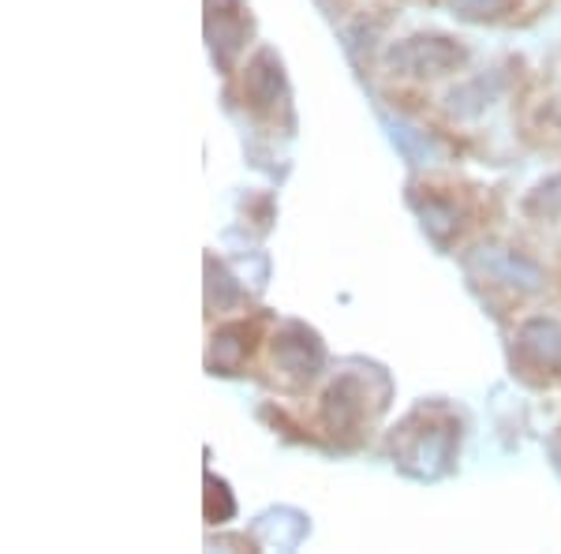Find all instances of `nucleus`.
<instances>
[{
  "mask_svg": "<svg viewBox=\"0 0 561 554\" xmlns=\"http://www.w3.org/2000/svg\"><path fill=\"white\" fill-rule=\"evenodd\" d=\"M389 65L409 71V76H442L465 65V49L449 38H409L389 53Z\"/></svg>",
  "mask_w": 561,
  "mask_h": 554,
  "instance_id": "obj_1",
  "label": "nucleus"
},
{
  "mask_svg": "<svg viewBox=\"0 0 561 554\" xmlns=\"http://www.w3.org/2000/svg\"><path fill=\"white\" fill-rule=\"evenodd\" d=\"M274 363L280 371H288L293 378H311V375H319V368H322V344L314 333H307L304 326H288L274 341Z\"/></svg>",
  "mask_w": 561,
  "mask_h": 554,
  "instance_id": "obj_2",
  "label": "nucleus"
},
{
  "mask_svg": "<svg viewBox=\"0 0 561 554\" xmlns=\"http://www.w3.org/2000/svg\"><path fill=\"white\" fill-rule=\"evenodd\" d=\"M520 357L531 363L536 371H547V375H558L561 371V326L558 323H528L520 330L517 341Z\"/></svg>",
  "mask_w": 561,
  "mask_h": 554,
  "instance_id": "obj_3",
  "label": "nucleus"
},
{
  "mask_svg": "<svg viewBox=\"0 0 561 554\" xmlns=\"http://www.w3.org/2000/svg\"><path fill=\"white\" fill-rule=\"evenodd\" d=\"M454 457V427H431L423 439H415V446L409 450V465L415 476H438L442 468Z\"/></svg>",
  "mask_w": 561,
  "mask_h": 554,
  "instance_id": "obj_4",
  "label": "nucleus"
},
{
  "mask_svg": "<svg viewBox=\"0 0 561 554\" xmlns=\"http://www.w3.org/2000/svg\"><path fill=\"white\" fill-rule=\"evenodd\" d=\"M476 262H483V270L497 281H505V285H524V289H539V267H531L528 259L520 256H510V251H486L479 256Z\"/></svg>",
  "mask_w": 561,
  "mask_h": 554,
  "instance_id": "obj_5",
  "label": "nucleus"
},
{
  "mask_svg": "<svg viewBox=\"0 0 561 554\" xmlns=\"http://www.w3.org/2000/svg\"><path fill=\"white\" fill-rule=\"evenodd\" d=\"M277 90H280V68H277L274 53H259L255 65L248 68V94H251V102H255V105L274 102Z\"/></svg>",
  "mask_w": 561,
  "mask_h": 554,
  "instance_id": "obj_6",
  "label": "nucleus"
},
{
  "mask_svg": "<svg viewBox=\"0 0 561 554\" xmlns=\"http://www.w3.org/2000/svg\"><path fill=\"white\" fill-rule=\"evenodd\" d=\"M389 128H393V143L401 147L404 154H409L412 161H431L434 154H442V147L434 143V135L412 128V124L404 121H389Z\"/></svg>",
  "mask_w": 561,
  "mask_h": 554,
  "instance_id": "obj_7",
  "label": "nucleus"
},
{
  "mask_svg": "<svg viewBox=\"0 0 561 554\" xmlns=\"http://www.w3.org/2000/svg\"><path fill=\"white\" fill-rule=\"evenodd\" d=\"M517 4L520 0H454V12L468 23H486L517 12Z\"/></svg>",
  "mask_w": 561,
  "mask_h": 554,
  "instance_id": "obj_8",
  "label": "nucleus"
},
{
  "mask_svg": "<svg viewBox=\"0 0 561 554\" xmlns=\"http://www.w3.org/2000/svg\"><path fill=\"white\" fill-rule=\"evenodd\" d=\"M232 517V495L221 479H206V521H229Z\"/></svg>",
  "mask_w": 561,
  "mask_h": 554,
  "instance_id": "obj_9",
  "label": "nucleus"
},
{
  "mask_svg": "<svg viewBox=\"0 0 561 554\" xmlns=\"http://www.w3.org/2000/svg\"><path fill=\"white\" fill-rule=\"evenodd\" d=\"M528 211L531 214H561V177L542 184L536 195L528 199Z\"/></svg>",
  "mask_w": 561,
  "mask_h": 554,
  "instance_id": "obj_10",
  "label": "nucleus"
}]
</instances>
